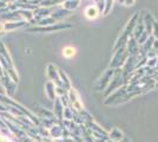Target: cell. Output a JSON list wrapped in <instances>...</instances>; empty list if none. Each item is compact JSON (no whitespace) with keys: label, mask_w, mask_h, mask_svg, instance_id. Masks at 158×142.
<instances>
[{"label":"cell","mask_w":158,"mask_h":142,"mask_svg":"<svg viewBox=\"0 0 158 142\" xmlns=\"http://www.w3.org/2000/svg\"><path fill=\"white\" fill-rule=\"evenodd\" d=\"M124 4L126 6H131V5L135 4V0H124Z\"/></svg>","instance_id":"19"},{"label":"cell","mask_w":158,"mask_h":142,"mask_svg":"<svg viewBox=\"0 0 158 142\" xmlns=\"http://www.w3.org/2000/svg\"><path fill=\"white\" fill-rule=\"evenodd\" d=\"M25 25H26V21L25 20L8 21V23H5V31H12V30H15V28L24 27Z\"/></svg>","instance_id":"10"},{"label":"cell","mask_w":158,"mask_h":142,"mask_svg":"<svg viewBox=\"0 0 158 142\" xmlns=\"http://www.w3.org/2000/svg\"><path fill=\"white\" fill-rule=\"evenodd\" d=\"M138 14L139 13H135V15L129 20L126 27L124 28V32H123V33L126 34V36H129V37H130V34H132L133 30H135V27H136V25H137V17H138Z\"/></svg>","instance_id":"7"},{"label":"cell","mask_w":158,"mask_h":142,"mask_svg":"<svg viewBox=\"0 0 158 142\" xmlns=\"http://www.w3.org/2000/svg\"><path fill=\"white\" fill-rule=\"evenodd\" d=\"M112 4H113V0H105V8H104V15H106V14L110 12V10H111L112 7Z\"/></svg>","instance_id":"17"},{"label":"cell","mask_w":158,"mask_h":142,"mask_svg":"<svg viewBox=\"0 0 158 142\" xmlns=\"http://www.w3.org/2000/svg\"><path fill=\"white\" fill-rule=\"evenodd\" d=\"M47 77H48L50 81H52L53 83H57L59 87H63V83L60 81L58 69L56 68L53 64H48V65H47Z\"/></svg>","instance_id":"4"},{"label":"cell","mask_w":158,"mask_h":142,"mask_svg":"<svg viewBox=\"0 0 158 142\" xmlns=\"http://www.w3.org/2000/svg\"><path fill=\"white\" fill-rule=\"evenodd\" d=\"M69 97H70V101L73 103V107H74V108H77L78 110H83V109H84L83 104L79 101L78 94H77V91H76L74 89L71 88L69 90Z\"/></svg>","instance_id":"5"},{"label":"cell","mask_w":158,"mask_h":142,"mask_svg":"<svg viewBox=\"0 0 158 142\" xmlns=\"http://www.w3.org/2000/svg\"><path fill=\"white\" fill-rule=\"evenodd\" d=\"M19 14L23 20H26V21H32L34 15H33V12L30 11V10H19Z\"/></svg>","instance_id":"14"},{"label":"cell","mask_w":158,"mask_h":142,"mask_svg":"<svg viewBox=\"0 0 158 142\" xmlns=\"http://www.w3.org/2000/svg\"><path fill=\"white\" fill-rule=\"evenodd\" d=\"M53 24H56V20L50 15V17H46V18L41 19L37 25H39V26H48V25H53Z\"/></svg>","instance_id":"16"},{"label":"cell","mask_w":158,"mask_h":142,"mask_svg":"<svg viewBox=\"0 0 158 142\" xmlns=\"http://www.w3.org/2000/svg\"><path fill=\"white\" fill-rule=\"evenodd\" d=\"M99 13L100 12H99L98 7H97V5H94V4L87 6L85 10V17L87 19H96L99 15Z\"/></svg>","instance_id":"6"},{"label":"cell","mask_w":158,"mask_h":142,"mask_svg":"<svg viewBox=\"0 0 158 142\" xmlns=\"http://www.w3.org/2000/svg\"><path fill=\"white\" fill-rule=\"evenodd\" d=\"M69 14H70V11L64 10V8H60V10H57L56 12H53L51 17H52L54 20H57V19H61V18H64V17L69 15Z\"/></svg>","instance_id":"15"},{"label":"cell","mask_w":158,"mask_h":142,"mask_svg":"<svg viewBox=\"0 0 158 142\" xmlns=\"http://www.w3.org/2000/svg\"><path fill=\"white\" fill-rule=\"evenodd\" d=\"M153 34L156 36V38L158 39V23L157 21L153 23Z\"/></svg>","instance_id":"18"},{"label":"cell","mask_w":158,"mask_h":142,"mask_svg":"<svg viewBox=\"0 0 158 142\" xmlns=\"http://www.w3.org/2000/svg\"><path fill=\"white\" fill-rule=\"evenodd\" d=\"M0 142H11L7 137H5V136L0 135Z\"/></svg>","instance_id":"20"},{"label":"cell","mask_w":158,"mask_h":142,"mask_svg":"<svg viewBox=\"0 0 158 142\" xmlns=\"http://www.w3.org/2000/svg\"><path fill=\"white\" fill-rule=\"evenodd\" d=\"M127 51H126L125 47H120L118 50L114 51L113 54V58L110 64V68L111 69H119L122 65L125 64V62L127 61Z\"/></svg>","instance_id":"1"},{"label":"cell","mask_w":158,"mask_h":142,"mask_svg":"<svg viewBox=\"0 0 158 142\" xmlns=\"http://www.w3.org/2000/svg\"><path fill=\"white\" fill-rule=\"evenodd\" d=\"M113 75H114V70L113 69H109V70H106L104 75L99 78V81L97 82V85H96V89L100 91V90H104V89L110 84V81L112 80V77H113Z\"/></svg>","instance_id":"3"},{"label":"cell","mask_w":158,"mask_h":142,"mask_svg":"<svg viewBox=\"0 0 158 142\" xmlns=\"http://www.w3.org/2000/svg\"><path fill=\"white\" fill-rule=\"evenodd\" d=\"M76 49L71 45H67L63 49V57H65L67 59H70V58H73L74 56H76Z\"/></svg>","instance_id":"12"},{"label":"cell","mask_w":158,"mask_h":142,"mask_svg":"<svg viewBox=\"0 0 158 142\" xmlns=\"http://www.w3.org/2000/svg\"><path fill=\"white\" fill-rule=\"evenodd\" d=\"M80 1L81 0H65L63 2V8L67 10V11H73V10H77L80 5Z\"/></svg>","instance_id":"9"},{"label":"cell","mask_w":158,"mask_h":142,"mask_svg":"<svg viewBox=\"0 0 158 142\" xmlns=\"http://www.w3.org/2000/svg\"><path fill=\"white\" fill-rule=\"evenodd\" d=\"M58 72H59V77H60L61 83H63V87L70 90V89H71V83H70V80H69L67 75H66L63 70H58Z\"/></svg>","instance_id":"13"},{"label":"cell","mask_w":158,"mask_h":142,"mask_svg":"<svg viewBox=\"0 0 158 142\" xmlns=\"http://www.w3.org/2000/svg\"><path fill=\"white\" fill-rule=\"evenodd\" d=\"M72 26L69 23H59V24H53V25H48V26H38V27H30L26 31L28 32H52V31H60L63 28H70Z\"/></svg>","instance_id":"2"},{"label":"cell","mask_w":158,"mask_h":142,"mask_svg":"<svg viewBox=\"0 0 158 142\" xmlns=\"http://www.w3.org/2000/svg\"><path fill=\"white\" fill-rule=\"evenodd\" d=\"M126 46H127V52L131 54V56H135V54L138 52V43H137V39H135L132 36L129 38V41L126 43Z\"/></svg>","instance_id":"8"},{"label":"cell","mask_w":158,"mask_h":142,"mask_svg":"<svg viewBox=\"0 0 158 142\" xmlns=\"http://www.w3.org/2000/svg\"><path fill=\"white\" fill-rule=\"evenodd\" d=\"M45 89H46V94L48 96V98L53 100L56 97V91H57V88L54 85V83L52 81H48L45 85Z\"/></svg>","instance_id":"11"}]
</instances>
